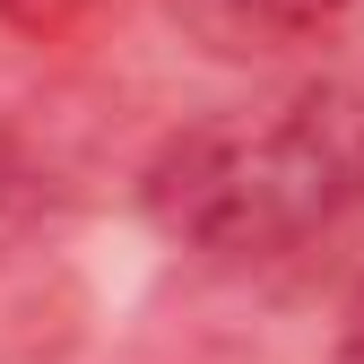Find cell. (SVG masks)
Instances as JSON below:
<instances>
[{
  "instance_id": "3",
  "label": "cell",
  "mask_w": 364,
  "mask_h": 364,
  "mask_svg": "<svg viewBox=\"0 0 364 364\" xmlns=\"http://www.w3.org/2000/svg\"><path fill=\"white\" fill-rule=\"evenodd\" d=\"M330 364H364V287L347 295V321H338V347H330Z\"/></svg>"
},
{
  "instance_id": "2",
  "label": "cell",
  "mask_w": 364,
  "mask_h": 364,
  "mask_svg": "<svg viewBox=\"0 0 364 364\" xmlns=\"http://www.w3.org/2000/svg\"><path fill=\"white\" fill-rule=\"evenodd\" d=\"M165 18L208 61H287L347 18V0H165Z\"/></svg>"
},
{
  "instance_id": "1",
  "label": "cell",
  "mask_w": 364,
  "mask_h": 364,
  "mask_svg": "<svg viewBox=\"0 0 364 364\" xmlns=\"http://www.w3.org/2000/svg\"><path fill=\"white\" fill-rule=\"evenodd\" d=\"M148 225L217 269H269L364 208V96L295 78L182 122L139 173Z\"/></svg>"
}]
</instances>
